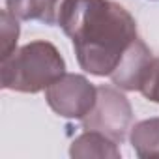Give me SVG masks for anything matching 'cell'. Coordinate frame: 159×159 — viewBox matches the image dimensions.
Segmentation results:
<instances>
[{
  "label": "cell",
  "mask_w": 159,
  "mask_h": 159,
  "mask_svg": "<svg viewBox=\"0 0 159 159\" xmlns=\"http://www.w3.org/2000/svg\"><path fill=\"white\" fill-rule=\"evenodd\" d=\"M58 26L73 41L79 66L96 77H111L139 38L135 17L114 0H64Z\"/></svg>",
  "instance_id": "1"
},
{
  "label": "cell",
  "mask_w": 159,
  "mask_h": 159,
  "mask_svg": "<svg viewBox=\"0 0 159 159\" xmlns=\"http://www.w3.org/2000/svg\"><path fill=\"white\" fill-rule=\"evenodd\" d=\"M66 73L60 51L45 39L30 41L0 60V84L4 90L38 94Z\"/></svg>",
  "instance_id": "2"
},
{
  "label": "cell",
  "mask_w": 159,
  "mask_h": 159,
  "mask_svg": "<svg viewBox=\"0 0 159 159\" xmlns=\"http://www.w3.org/2000/svg\"><path fill=\"white\" fill-rule=\"evenodd\" d=\"M84 131H99L122 144L131 129L133 109L129 99L114 86H98V101L94 109L81 120Z\"/></svg>",
  "instance_id": "3"
},
{
  "label": "cell",
  "mask_w": 159,
  "mask_h": 159,
  "mask_svg": "<svg viewBox=\"0 0 159 159\" xmlns=\"http://www.w3.org/2000/svg\"><path fill=\"white\" fill-rule=\"evenodd\" d=\"M45 99L58 116L83 120L98 101V86L84 75L64 73L45 90Z\"/></svg>",
  "instance_id": "4"
},
{
  "label": "cell",
  "mask_w": 159,
  "mask_h": 159,
  "mask_svg": "<svg viewBox=\"0 0 159 159\" xmlns=\"http://www.w3.org/2000/svg\"><path fill=\"white\" fill-rule=\"evenodd\" d=\"M152 58H153V54L148 49V45L140 38H137L129 45L125 54L122 56L118 67L112 71V75H111L112 84L118 86L120 90H125V92L139 90Z\"/></svg>",
  "instance_id": "5"
},
{
  "label": "cell",
  "mask_w": 159,
  "mask_h": 159,
  "mask_svg": "<svg viewBox=\"0 0 159 159\" xmlns=\"http://www.w3.org/2000/svg\"><path fill=\"white\" fill-rule=\"evenodd\" d=\"M71 157L88 159V157H99V159H120L122 152L118 148V142L111 137L99 133V131H84L79 135L69 148Z\"/></svg>",
  "instance_id": "6"
},
{
  "label": "cell",
  "mask_w": 159,
  "mask_h": 159,
  "mask_svg": "<svg viewBox=\"0 0 159 159\" xmlns=\"http://www.w3.org/2000/svg\"><path fill=\"white\" fill-rule=\"evenodd\" d=\"M64 0H6V10L19 21H39L58 25V11Z\"/></svg>",
  "instance_id": "7"
},
{
  "label": "cell",
  "mask_w": 159,
  "mask_h": 159,
  "mask_svg": "<svg viewBox=\"0 0 159 159\" xmlns=\"http://www.w3.org/2000/svg\"><path fill=\"white\" fill-rule=\"evenodd\" d=\"M129 140L140 159L159 157V118L137 122L131 127Z\"/></svg>",
  "instance_id": "8"
},
{
  "label": "cell",
  "mask_w": 159,
  "mask_h": 159,
  "mask_svg": "<svg viewBox=\"0 0 159 159\" xmlns=\"http://www.w3.org/2000/svg\"><path fill=\"white\" fill-rule=\"evenodd\" d=\"M19 19L10 13L8 10L2 11L0 15V32H2V56L0 60L8 58L15 49H17V39H19Z\"/></svg>",
  "instance_id": "9"
},
{
  "label": "cell",
  "mask_w": 159,
  "mask_h": 159,
  "mask_svg": "<svg viewBox=\"0 0 159 159\" xmlns=\"http://www.w3.org/2000/svg\"><path fill=\"white\" fill-rule=\"evenodd\" d=\"M139 92L153 101V103H159V56H153L148 69H146V75L142 79V84L139 88Z\"/></svg>",
  "instance_id": "10"
}]
</instances>
